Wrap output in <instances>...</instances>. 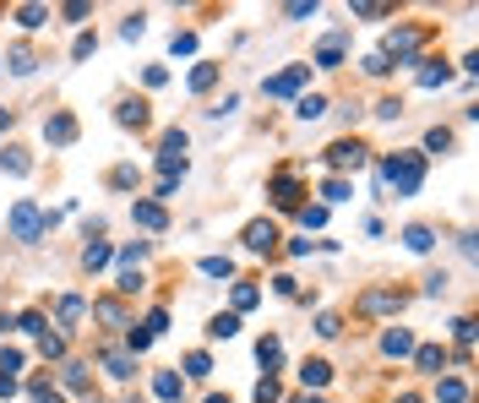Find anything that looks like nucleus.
<instances>
[{"mask_svg":"<svg viewBox=\"0 0 479 403\" xmlns=\"http://www.w3.org/2000/svg\"><path fill=\"white\" fill-rule=\"evenodd\" d=\"M289 16H294V22H305V16H316V0H294V5H289Z\"/></svg>","mask_w":479,"mask_h":403,"instance_id":"obj_39","label":"nucleus"},{"mask_svg":"<svg viewBox=\"0 0 479 403\" xmlns=\"http://www.w3.org/2000/svg\"><path fill=\"white\" fill-rule=\"evenodd\" d=\"M382 55H387V66H393V60H414V55H419V33H414V27H398Z\"/></svg>","mask_w":479,"mask_h":403,"instance_id":"obj_4","label":"nucleus"},{"mask_svg":"<svg viewBox=\"0 0 479 403\" xmlns=\"http://www.w3.org/2000/svg\"><path fill=\"white\" fill-rule=\"evenodd\" d=\"M82 262H87V267H104V262H109V245H87Z\"/></svg>","mask_w":479,"mask_h":403,"instance_id":"obj_36","label":"nucleus"},{"mask_svg":"<svg viewBox=\"0 0 479 403\" xmlns=\"http://www.w3.org/2000/svg\"><path fill=\"white\" fill-rule=\"evenodd\" d=\"M256 360H261V365H278V360H283V343H278V338H261V343H256Z\"/></svg>","mask_w":479,"mask_h":403,"instance_id":"obj_23","label":"nucleus"},{"mask_svg":"<svg viewBox=\"0 0 479 403\" xmlns=\"http://www.w3.org/2000/svg\"><path fill=\"white\" fill-rule=\"evenodd\" d=\"M196 49V33H174V55H191Z\"/></svg>","mask_w":479,"mask_h":403,"instance_id":"obj_44","label":"nucleus"},{"mask_svg":"<svg viewBox=\"0 0 479 403\" xmlns=\"http://www.w3.org/2000/svg\"><path fill=\"white\" fill-rule=\"evenodd\" d=\"M408 349H414V332H408V327H393V332L382 338V354H408Z\"/></svg>","mask_w":479,"mask_h":403,"instance_id":"obj_11","label":"nucleus"},{"mask_svg":"<svg viewBox=\"0 0 479 403\" xmlns=\"http://www.w3.org/2000/svg\"><path fill=\"white\" fill-rule=\"evenodd\" d=\"M289 403H321V398H289Z\"/></svg>","mask_w":479,"mask_h":403,"instance_id":"obj_50","label":"nucleus"},{"mask_svg":"<svg viewBox=\"0 0 479 403\" xmlns=\"http://www.w3.org/2000/svg\"><path fill=\"white\" fill-rule=\"evenodd\" d=\"M213 82H218V66H213V60H202V66L191 71V87H196V93H207Z\"/></svg>","mask_w":479,"mask_h":403,"instance_id":"obj_19","label":"nucleus"},{"mask_svg":"<svg viewBox=\"0 0 479 403\" xmlns=\"http://www.w3.org/2000/svg\"><path fill=\"white\" fill-rule=\"evenodd\" d=\"M207 332H213V338H235V332H240V316H235V311H229V316H213Z\"/></svg>","mask_w":479,"mask_h":403,"instance_id":"obj_26","label":"nucleus"},{"mask_svg":"<svg viewBox=\"0 0 479 403\" xmlns=\"http://www.w3.org/2000/svg\"><path fill=\"white\" fill-rule=\"evenodd\" d=\"M441 403H469V387H463L458 376H447V382H441Z\"/></svg>","mask_w":479,"mask_h":403,"instance_id":"obj_25","label":"nucleus"},{"mask_svg":"<svg viewBox=\"0 0 479 403\" xmlns=\"http://www.w3.org/2000/svg\"><path fill=\"white\" fill-rule=\"evenodd\" d=\"M82 316H87V306H82L77 295H66V300H60V322L71 327V322H82Z\"/></svg>","mask_w":479,"mask_h":403,"instance_id":"obj_24","label":"nucleus"},{"mask_svg":"<svg viewBox=\"0 0 479 403\" xmlns=\"http://www.w3.org/2000/svg\"><path fill=\"white\" fill-rule=\"evenodd\" d=\"M131 218H137L142 229H163V224H169V213H163L159 202H137V207H131Z\"/></svg>","mask_w":479,"mask_h":403,"instance_id":"obj_9","label":"nucleus"},{"mask_svg":"<svg viewBox=\"0 0 479 403\" xmlns=\"http://www.w3.org/2000/svg\"><path fill=\"white\" fill-rule=\"evenodd\" d=\"M104 371H109L115 382H126V376H131V354H126V349H109V354H104Z\"/></svg>","mask_w":479,"mask_h":403,"instance_id":"obj_13","label":"nucleus"},{"mask_svg":"<svg viewBox=\"0 0 479 403\" xmlns=\"http://www.w3.org/2000/svg\"><path fill=\"white\" fill-rule=\"evenodd\" d=\"M38 229H44V213H38L33 202H16V207H11V235L33 245V240H38Z\"/></svg>","mask_w":479,"mask_h":403,"instance_id":"obj_3","label":"nucleus"},{"mask_svg":"<svg viewBox=\"0 0 479 403\" xmlns=\"http://www.w3.org/2000/svg\"><path fill=\"white\" fill-rule=\"evenodd\" d=\"M272 202H278V207H294V202H300V185H294L289 174H278V180H272Z\"/></svg>","mask_w":479,"mask_h":403,"instance_id":"obj_12","label":"nucleus"},{"mask_svg":"<svg viewBox=\"0 0 479 403\" xmlns=\"http://www.w3.org/2000/svg\"><path fill=\"white\" fill-rule=\"evenodd\" d=\"M419 180H425V163L414 159V153H398V159L382 163V185H398V196H414Z\"/></svg>","mask_w":479,"mask_h":403,"instance_id":"obj_1","label":"nucleus"},{"mask_svg":"<svg viewBox=\"0 0 479 403\" xmlns=\"http://www.w3.org/2000/svg\"><path fill=\"white\" fill-rule=\"evenodd\" d=\"M44 137H49L55 148H66V142H77V120H71V115H55V120L44 126Z\"/></svg>","mask_w":479,"mask_h":403,"instance_id":"obj_8","label":"nucleus"},{"mask_svg":"<svg viewBox=\"0 0 479 403\" xmlns=\"http://www.w3.org/2000/svg\"><path fill=\"white\" fill-rule=\"evenodd\" d=\"M207 403H229V398H207Z\"/></svg>","mask_w":479,"mask_h":403,"instance_id":"obj_51","label":"nucleus"},{"mask_svg":"<svg viewBox=\"0 0 479 403\" xmlns=\"http://www.w3.org/2000/svg\"><path fill=\"white\" fill-rule=\"evenodd\" d=\"M0 371H5V376H16V371H22V354H16V349H5V354H0Z\"/></svg>","mask_w":479,"mask_h":403,"instance_id":"obj_40","label":"nucleus"},{"mask_svg":"<svg viewBox=\"0 0 479 403\" xmlns=\"http://www.w3.org/2000/svg\"><path fill=\"white\" fill-rule=\"evenodd\" d=\"M354 16H387V5H376V0H360V5H354Z\"/></svg>","mask_w":479,"mask_h":403,"instance_id":"obj_43","label":"nucleus"},{"mask_svg":"<svg viewBox=\"0 0 479 403\" xmlns=\"http://www.w3.org/2000/svg\"><path fill=\"white\" fill-rule=\"evenodd\" d=\"M0 169H11V174H27V153H16V148H11V153H0Z\"/></svg>","mask_w":479,"mask_h":403,"instance_id":"obj_32","label":"nucleus"},{"mask_svg":"<svg viewBox=\"0 0 479 403\" xmlns=\"http://www.w3.org/2000/svg\"><path fill=\"white\" fill-rule=\"evenodd\" d=\"M300 382H305V387H327V382H332V365H327V360H305V365H300Z\"/></svg>","mask_w":479,"mask_h":403,"instance_id":"obj_10","label":"nucleus"},{"mask_svg":"<svg viewBox=\"0 0 479 403\" xmlns=\"http://www.w3.org/2000/svg\"><path fill=\"white\" fill-rule=\"evenodd\" d=\"M403 245H408V251H430V229H425V224H408V229H403Z\"/></svg>","mask_w":479,"mask_h":403,"instance_id":"obj_21","label":"nucleus"},{"mask_svg":"<svg viewBox=\"0 0 479 403\" xmlns=\"http://www.w3.org/2000/svg\"><path fill=\"white\" fill-rule=\"evenodd\" d=\"M398 403H419V398H414V393H403V398H398Z\"/></svg>","mask_w":479,"mask_h":403,"instance_id":"obj_49","label":"nucleus"},{"mask_svg":"<svg viewBox=\"0 0 479 403\" xmlns=\"http://www.w3.org/2000/svg\"><path fill=\"white\" fill-rule=\"evenodd\" d=\"M300 218H305V229H321V224H327V207H305Z\"/></svg>","mask_w":479,"mask_h":403,"instance_id":"obj_42","label":"nucleus"},{"mask_svg":"<svg viewBox=\"0 0 479 403\" xmlns=\"http://www.w3.org/2000/svg\"><path fill=\"white\" fill-rule=\"evenodd\" d=\"M327 163H332V169H360V163H365V148H360V142H338V148H327Z\"/></svg>","mask_w":479,"mask_h":403,"instance_id":"obj_6","label":"nucleus"},{"mask_svg":"<svg viewBox=\"0 0 479 403\" xmlns=\"http://www.w3.org/2000/svg\"><path fill=\"white\" fill-rule=\"evenodd\" d=\"M256 403H278V382H272V376L256 382Z\"/></svg>","mask_w":479,"mask_h":403,"instance_id":"obj_37","label":"nucleus"},{"mask_svg":"<svg viewBox=\"0 0 479 403\" xmlns=\"http://www.w3.org/2000/svg\"><path fill=\"white\" fill-rule=\"evenodd\" d=\"M425 148H430V153H447V148H452V131H447V126H436V131L425 137Z\"/></svg>","mask_w":479,"mask_h":403,"instance_id":"obj_30","label":"nucleus"},{"mask_svg":"<svg viewBox=\"0 0 479 403\" xmlns=\"http://www.w3.org/2000/svg\"><path fill=\"white\" fill-rule=\"evenodd\" d=\"M365 71H371V77H387L393 66H387V55H371V60H365Z\"/></svg>","mask_w":479,"mask_h":403,"instance_id":"obj_45","label":"nucleus"},{"mask_svg":"<svg viewBox=\"0 0 479 403\" xmlns=\"http://www.w3.org/2000/svg\"><path fill=\"white\" fill-rule=\"evenodd\" d=\"M414 360H419V371H447V354H441L436 343H425V349H419Z\"/></svg>","mask_w":479,"mask_h":403,"instance_id":"obj_18","label":"nucleus"},{"mask_svg":"<svg viewBox=\"0 0 479 403\" xmlns=\"http://www.w3.org/2000/svg\"><path fill=\"white\" fill-rule=\"evenodd\" d=\"M321 115H327V98H321V93H305V98H300V120H321Z\"/></svg>","mask_w":479,"mask_h":403,"instance_id":"obj_20","label":"nucleus"},{"mask_svg":"<svg viewBox=\"0 0 479 403\" xmlns=\"http://www.w3.org/2000/svg\"><path fill=\"white\" fill-rule=\"evenodd\" d=\"M338 55H343V33L321 38V49H316V66H338Z\"/></svg>","mask_w":479,"mask_h":403,"instance_id":"obj_15","label":"nucleus"},{"mask_svg":"<svg viewBox=\"0 0 479 403\" xmlns=\"http://www.w3.org/2000/svg\"><path fill=\"white\" fill-rule=\"evenodd\" d=\"M16 22H22V27H44L49 11H44V5H16Z\"/></svg>","mask_w":479,"mask_h":403,"instance_id":"obj_22","label":"nucleus"},{"mask_svg":"<svg viewBox=\"0 0 479 403\" xmlns=\"http://www.w3.org/2000/svg\"><path fill=\"white\" fill-rule=\"evenodd\" d=\"M120 126H137V131H142V126H148V104H142V98H137V104H120Z\"/></svg>","mask_w":479,"mask_h":403,"instance_id":"obj_17","label":"nucleus"},{"mask_svg":"<svg viewBox=\"0 0 479 403\" xmlns=\"http://www.w3.org/2000/svg\"><path fill=\"white\" fill-rule=\"evenodd\" d=\"M5 60H11V71H16V77H22V71H33V49H11Z\"/></svg>","mask_w":479,"mask_h":403,"instance_id":"obj_33","label":"nucleus"},{"mask_svg":"<svg viewBox=\"0 0 479 403\" xmlns=\"http://www.w3.org/2000/svg\"><path fill=\"white\" fill-rule=\"evenodd\" d=\"M11 393H16V376H5V371H0V398H11Z\"/></svg>","mask_w":479,"mask_h":403,"instance_id":"obj_47","label":"nucleus"},{"mask_svg":"<svg viewBox=\"0 0 479 403\" xmlns=\"http://www.w3.org/2000/svg\"><path fill=\"white\" fill-rule=\"evenodd\" d=\"M126 403H142V398H126Z\"/></svg>","mask_w":479,"mask_h":403,"instance_id":"obj_52","label":"nucleus"},{"mask_svg":"<svg viewBox=\"0 0 479 403\" xmlns=\"http://www.w3.org/2000/svg\"><path fill=\"white\" fill-rule=\"evenodd\" d=\"M44 354H49V360H60V354H66V343H60L55 332H44Z\"/></svg>","mask_w":479,"mask_h":403,"instance_id":"obj_46","label":"nucleus"},{"mask_svg":"<svg viewBox=\"0 0 479 403\" xmlns=\"http://www.w3.org/2000/svg\"><path fill=\"white\" fill-rule=\"evenodd\" d=\"M202 273H207V278H229V273H235V262H229V256H207V262H202Z\"/></svg>","mask_w":479,"mask_h":403,"instance_id":"obj_27","label":"nucleus"},{"mask_svg":"<svg viewBox=\"0 0 479 403\" xmlns=\"http://www.w3.org/2000/svg\"><path fill=\"white\" fill-rule=\"evenodd\" d=\"M321 196H327V202H343V196H349V180H327Z\"/></svg>","mask_w":479,"mask_h":403,"instance_id":"obj_35","label":"nucleus"},{"mask_svg":"<svg viewBox=\"0 0 479 403\" xmlns=\"http://www.w3.org/2000/svg\"><path fill=\"white\" fill-rule=\"evenodd\" d=\"M398 306H403L398 289H371V295L360 300V316H382V311H398Z\"/></svg>","mask_w":479,"mask_h":403,"instance_id":"obj_5","label":"nucleus"},{"mask_svg":"<svg viewBox=\"0 0 479 403\" xmlns=\"http://www.w3.org/2000/svg\"><path fill=\"white\" fill-rule=\"evenodd\" d=\"M305 82H311V66H289V71H278V77L261 82V93H267V98H289V93H300Z\"/></svg>","mask_w":479,"mask_h":403,"instance_id":"obj_2","label":"nucleus"},{"mask_svg":"<svg viewBox=\"0 0 479 403\" xmlns=\"http://www.w3.org/2000/svg\"><path fill=\"white\" fill-rule=\"evenodd\" d=\"M185 371H191V376H207V371H213V360H207V354H191V360H185Z\"/></svg>","mask_w":479,"mask_h":403,"instance_id":"obj_41","label":"nucleus"},{"mask_svg":"<svg viewBox=\"0 0 479 403\" xmlns=\"http://www.w3.org/2000/svg\"><path fill=\"white\" fill-rule=\"evenodd\" d=\"M261 295H256V284H235V311H250Z\"/></svg>","mask_w":479,"mask_h":403,"instance_id":"obj_28","label":"nucleus"},{"mask_svg":"<svg viewBox=\"0 0 479 403\" xmlns=\"http://www.w3.org/2000/svg\"><path fill=\"white\" fill-rule=\"evenodd\" d=\"M447 77H452L447 66H425V71H419V87H441Z\"/></svg>","mask_w":479,"mask_h":403,"instance_id":"obj_31","label":"nucleus"},{"mask_svg":"<svg viewBox=\"0 0 479 403\" xmlns=\"http://www.w3.org/2000/svg\"><path fill=\"white\" fill-rule=\"evenodd\" d=\"M5 126H11V115H5V109H0V131H5Z\"/></svg>","mask_w":479,"mask_h":403,"instance_id":"obj_48","label":"nucleus"},{"mask_svg":"<svg viewBox=\"0 0 479 403\" xmlns=\"http://www.w3.org/2000/svg\"><path fill=\"white\" fill-rule=\"evenodd\" d=\"M245 245H250V251H272V245H278V224H267V218H256V224L245 229Z\"/></svg>","mask_w":479,"mask_h":403,"instance_id":"obj_7","label":"nucleus"},{"mask_svg":"<svg viewBox=\"0 0 479 403\" xmlns=\"http://www.w3.org/2000/svg\"><path fill=\"white\" fill-rule=\"evenodd\" d=\"M60 382H66L71 393H87V371H82V365H66V371H60Z\"/></svg>","mask_w":479,"mask_h":403,"instance_id":"obj_29","label":"nucleus"},{"mask_svg":"<svg viewBox=\"0 0 479 403\" xmlns=\"http://www.w3.org/2000/svg\"><path fill=\"white\" fill-rule=\"evenodd\" d=\"M93 316H98V322H109V327H126V311H120V300H98V306H93Z\"/></svg>","mask_w":479,"mask_h":403,"instance_id":"obj_16","label":"nucleus"},{"mask_svg":"<svg viewBox=\"0 0 479 403\" xmlns=\"http://www.w3.org/2000/svg\"><path fill=\"white\" fill-rule=\"evenodd\" d=\"M153 393H159L163 403H174L180 398V376H174V371H159V376H153Z\"/></svg>","mask_w":479,"mask_h":403,"instance_id":"obj_14","label":"nucleus"},{"mask_svg":"<svg viewBox=\"0 0 479 403\" xmlns=\"http://www.w3.org/2000/svg\"><path fill=\"white\" fill-rule=\"evenodd\" d=\"M33 403H60V393H55L49 382H33Z\"/></svg>","mask_w":479,"mask_h":403,"instance_id":"obj_38","label":"nucleus"},{"mask_svg":"<svg viewBox=\"0 0 479 403\" xmlns=\"http://www.w3.org/2000/svg\"><path fill=\"white\" fill-rule=\"evenodd\" d=\"M316 332H321V338H338V332H343V322L327 311V316H316Z\"/></svg>","mask_w":479,"mask_h":403,"instance_id":"obj_34","label":"nucleus"}]
</instances>
